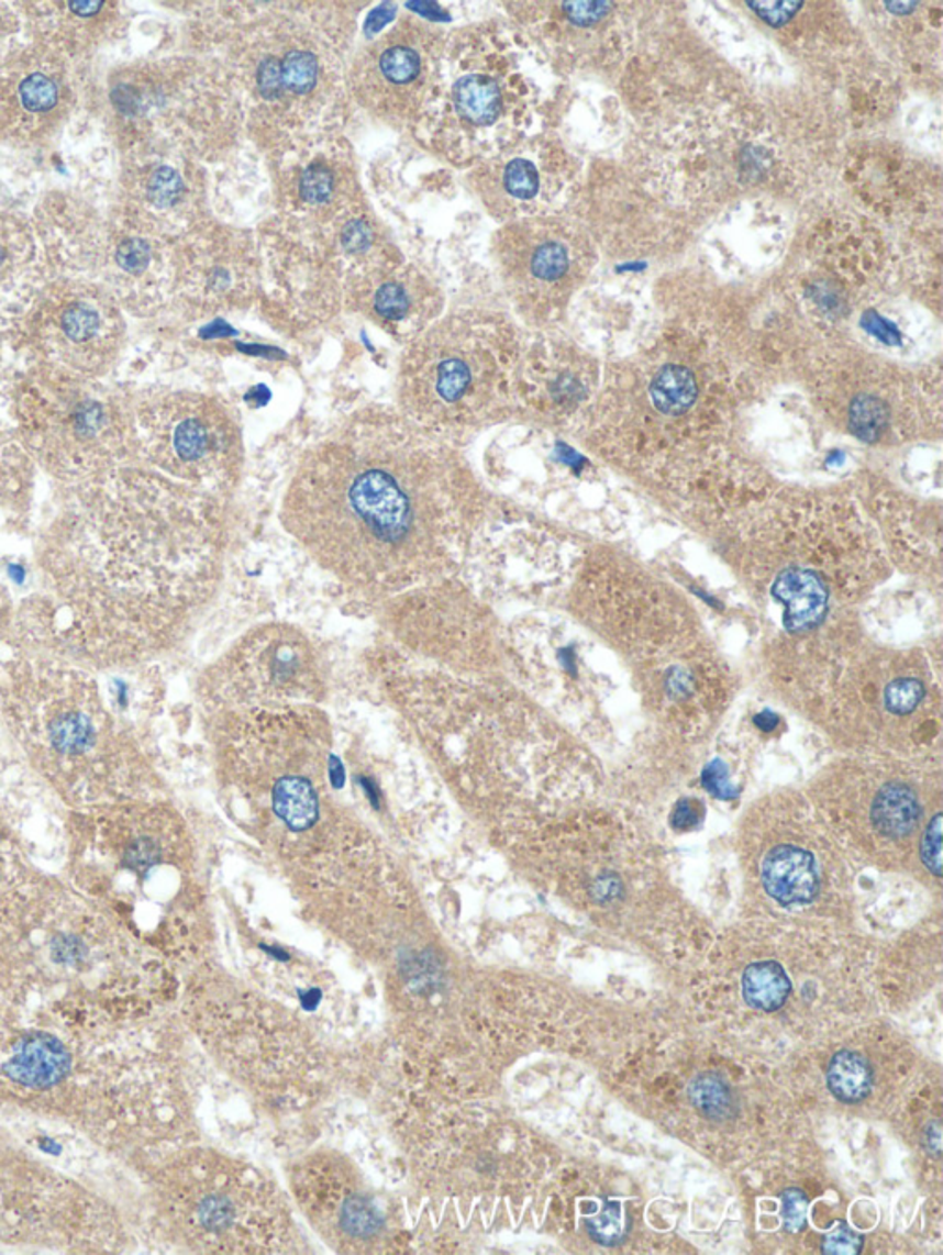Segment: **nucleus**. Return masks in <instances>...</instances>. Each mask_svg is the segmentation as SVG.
<instances>
[{
	"label": "nucleus",
	"mask_w": 943,
	"mask_h": 1255,
	"mask_svg": "<svg viewBox=\"0 0 943 1255\" xmlns=\"http://www.w3.org/2000/svg\"><path fill=\"white\" fill-rule=\"evenodd\" d=\"M282 174L279 201L288 229L329 253L332 266L342 273L358 269L389 247L365 203L354 166L343 152L310 147Z\"/></svg>",
	"instance_id": "12"
},
{
	"label": "nucleus",
	"mask_w": 943,
	"mask_h": 1255,
	"mask_svg": "<svg viewBox=\"0 0 943 1255\" xmlns=\"http://www.w3.org/2000/svg\"><path fill=\"white\" fill-rule=\"evenodd\" d=\"M512 84L500 41L487 29L446 40L437 78L415 127L433 152L455 165L495 157L511 116Z\"/></svg>",
	"instance_id": "10"
},
{
	"label": "nucleus",
	"mask_w": 943,
	"mask_h": 1255,
	"mask_svg": "<svg viewBox=\"0 0 943 1255\" xmlns=\"http://www.w3.org/2000/svg\"><path fill=\"white\" fill-rule=\"evenodd\" d=\"M155 1219L171 1243L201 1254L299 1252L290 1206L264 1173L225 1154L187 1148L155 1173Z\"/></svg>",
	"instance_id": "9"
},
{
	"label": "nucleus",
	"mask_w": 943,
	"mask_h": 1255,
	"mask_svg": "<svg viewBox=\"0 0 943 1255\" xmlns=\"http://www.w3.org/2000/svg\"><path fill=\"white\" fill-rule=\"evenodd\" d=\"M0 708L65 801L87 810L146 799L138 749L80 665L48 654L0 663Z\"/></svg>",
	"instance_id": "7"
},
{
	"label": "nucleus",
	"mask_w": 943,
	"mask_h": 1255,
	"mask_svg": "<svg viewBox=\"0 0 943 1255\" xmlns=\"http://www.w3.org/2000/svg\"><path fill=\"white\" fill-rule=\"evenodd\" d=\"M885 7L892 13H901V15H905V13L912 12V10L918 7V2H887Z\"/></svg>",
	"instance_id": "50"
},
{
	"label": "nucleus",
	"mask_w": 943,
	"mask_h": 1255,
	"mask_svg": "<svg viewBox=\"0 0 943 1255\" xmlns=\"http://www.w3.org/2000/svg\"><path fill=\"white\" fill-rule=\"evenodd\" d=\"M137 457L160 476L223 499L244 471V433L217 398L176 395L144 411Z\"/></svg>",
	"instance_id": "13"
},
{
	"label": "nucleus",
	"mask_w": 943,
	"mask_h": 1255,
	"mask_svg": "<svg viewBox=\"0 0 943 1255\" xmlns=\"http://www.w3.org/2000/svg\"><path fill=\"white\" fill-rule=\"evenodd\" d=\"M4 258H7V251H4V247H2V245H0V266H2V262H4Z\"/></svg>",
	"instance_id": "51"
},
{
	"label": "nucleus",
	"mask_w": 943,
	"mask_h": 1255,
	"mask_svg": "<svg viewBox=\"0 0 943 1255\" xmlns=\"http://www.w3.org/2000/svg\"><path fill=\"white\" fill-rule=\"evenodd\" d=\"M790 990L789 976L779 963H754L743 974V998L757 1011H778L789 1000Z\"/></svg>",
	"instance_id": "24"
},
{
	"label": "nucleus",
	"mask_w": 943,
	"mask_h": 1255,
	"mask_svg": "<svg viewBox=\"0 0 943 1255\" xmlns=\"http://www.w3.org/2000/svg\"><path fill=\"white\" fill-rule=\"evenodd\" d=\"M114 108L122 111L124 114H135L143 108V97L141 92L131 86H120L114 89L113 95Z\"/></svg>",
	"instance_id": "43"
},
{
	"label": "nucleus",
	"mask_w": 943,
	"mask_h": 1255,
	"mask_svg": "<svg viewBox=\"0 0 943 1255\" xmlns=\"http://www.w3.org/2000/svg\"><path fill=\"white\" fill-rule=\"evenodd\" d=\"M193 1028L242 1079L262 1090L307 1091L321 1060L290 1012L229 987L193 996Z\"/></svg>",
	"instance_id": "11"
},
{
	"label": "nucleus",
	"mask_w": 943,
	"mask_h": 1255,
	"mask_svg": "<svg viewBox=\"0 0 943 1255\" xmlns=\"http://www.w3.org/2000/svg\"><path fill=\"white\" fill-rule=\"evenodd\" d=\"M228 548L222 499L146 466L70 485L41 534L24 634L75 665L137 667L181 640Z\"/></svg>",
	"instance_id": "1"
},
{
	"label": "nucleus",
	"mask_w": 943,
	"mask_h": 1255,
	"mask_svg": "<svg viewBox=\"0 0 943 1255\" xmlns=\"http://www.w3.org/2000/svg\"><path fill=\"white\" fill-rule=\"evenodd\" d=\"M291 1189L313 1230L343 1254L400 1250L402 1226L389 1200L365 1182L354 1165L334 1154H313L291 1170Z\"/></svg>",
	"instance_id": "15"
},
{
	"label": "nucleus",
	"mask_w": 943,
	"mask_h": 1255,
	"mask_svg": "<svg viewBox=\"0 0 943 1255\" xmlns=\"http://www.w3.org/2000/svg\"><path fill=\"white\" fill-rule=\"evenodd\" d=\"M863 1235L847 1226L846 1222H839L822 1239V1252L825 1255H858L863 1252Z\"/></svg>",
	"instance_id": "35"
},
{
	"label": "nucleus",
	"mask_w": 943,
	"mask_h": 1255,
	"mask_svg": "<svg viewBox=\"0 0 943 1255\" xmlns=\"http://www.w3.org/2000/svg\"><path fill=\"white\" fill-rule=\"evenodd\" d=\"M492 256L507 293L528 318H541L572 271L563 234L544 221H512L496 232Z\"/></svg>",
	"instance_id": "19"
},
{
	"label": "nucleus",
	"mask_w": 943,
	"mask_h": 1255,
	"mask_svg": "<svg viewBox=\"0 0 943 1255\" xmlns=\"http://www.w3.org/2000/svg\"><path fill=\"white\" fill-rule=\"evenodd\" d=\"M343 300L406 346L443 318L444 310L437 284L391 251L348 273Z\"/></svg>",
	"instance_id": "18"
},
{
	"label": "nucleus",
	"mask_w": 943,
	"mask_h": 1255,
	"mask_svg": "<svg viewBox=\"0 0 943 1255\" xmlns=\"http://www.w3.org/2000/svg\"><path fill=\"white\" fill-rule=\"evenodd\" d=\"M446 35L435 24L403 15L359 48L347 68L348 97L375 119L415 124L437 78Z\"/></svg>",
	"instance_id": "16"
},
{
	"label": "nucleus",
	"mask_w": 943,
	"mask_h": 1255,
	"mask_svg": "<svg viewBox=\"0 0 943 1255\" xmlns=\"http://www.w3.org/2000/svg\"><path fill=\"white\" fill-rule=\"evenodd\" d=\"M0 1018V1104L124 1151L170 1142L187 1088L154 1011L35 1009Z\"/></svg>",
	"instance_id": "3"
},
{
	"label": "nucleus",
	"mask_w": 943,
	"mask_h": 1255,
	"mask_svg": "<svg viewBox=\"0 0 943 1255\" xmlns=\"http://www.w3.org/2000/svg\"><path fill=\"white\" fill-rule=\"evenodd\" d=\"M923 1145L925 1151L932 1154L934 1158H940L942 1154V1123L940 1121H931L923 1131Z\"/></svg>",
	"instance_id": "46"
},
{
	"label": "nucleus",
	"mask_w": 943,
	"mask_h": 1255,
	"mask_svg": "<svg viewBox=\"0 0 943 1255\" xmlns=\"http://www.w3.org/2000/svg\"><path fill=\"white\" fill-rule=\"evenodd\" d=\"M689 1101L706 1120L726 1123L739 1114L737 1097L721 1075L708 1071L691 1080Z\"/></svg>",
	"instance_id": "26"
},
{
	"label": "nucleus",
	"mask_w": 943,
	"mask_h": 1255,
	"mask_svg": "<svg viewBox=\"0 0 943 1255\" xmlns=\"http://www.w3.org/2000/svg\"><path fill=\"white\" fill-rule=\"evenodd\" d=\"M57 326L73 345H87L102 332V313L86 300H76L59 313Z\"/></svg>",
	"instance_id": "28"
},
{
	"label": "nucleus",
	"mask_w": 943,
	"mask_h": 1255,
	"mask_svg": "<svg viewBox=\"0 0 943 1255\" xmlns=\"http://www.w3.org/2000/svg\"><path fill=\"white\" fill-rule=\"evenodd\" d=\"M12 877H15V851L7 847V837H2L0 834V904L13 897V895L8 893L7 889H10L12 893H18L23 889L13 888Z\"/></svg>",
	"instance_id": "41"
},
{
	"label": "nucleus",
	"mask_w": 943,
	"mask_h": 1255,
	"mask_svg": "<svg viewBox=\"0 0 943 1255\" xmlns=\"http://www.w3.org/2000/svg\"><path fill=\"white\" fill-rule=\"evenodd\" d=\"M76 837V882L125 932L163 957L193 956L206 902L187 829L146 799L87 809Z\"/></svg>",
	"instance_id": "5"
},
{
	"label": "nucleus",
	"mask_w": 943,
	"mask_h": 1255,
	"mask_svg": "<svg viewBox=\"0 0 943 1255\" xmlns=\"http://www.w3.org/2000/svg\"><path fill=\"white\" fill-rule=\"evenodd\" d=\"M217 692L245 706L318 698L323 667L312 641L288 624H266L242 637L211 676Z\"/></svg>",
	"instance_id": "17"
},
{
	"label": "nucleus",
	"mask_w": 943,
	"mask_h": 1255,
	"mask_svg": "<svg viewBox=\"0 0 943 1255\" xmlns=\"http://www.w3.org/2000/svg\"><path fill=\"white\" fill-rule=\"evenodd\" d=\"M887 403L872 395H858L850 408V430L861 441H879L883 431L887 430Z\"/></svg>",
	"instance_id": "29"
},
{
	"label": "nucleus",
	"mask_w": 943,
	"mask_h": 1255,
	"mask_svg": "<svg viewBox=\"0 0 943 1255\" xmlns=\"http://www.w3.org/2000/svg\"><path fill=\"white\" fill-rule=\"evenodd\" d=\"M335 4H269L236 23L233 89L251 138L269 152L319 146L348 109L353 19Z\"/></svg>",
	"instance_id": "6"
},
{
	"label": "nucleus",
	"mask_w": 943,
	"mask_h": 1255,
	"mask_svg": "<svg viewBox=\"0 0 943 1255\" xmlns=\"http://www.w3.org/2000/svg\"><path fill=\"white\" fill-rule=\"evenodd\" d=\"M612 2H563V12L569 23L580 29L593 26L601 19L607 18Z\"/></svg>",
	"instance_id": "38"
},
{
	"label": "nucleus",
	"mask_w": 943,
	"mask_h": 1255,
	"mask_svg": "<svg viewBox=\"0 0 943 1255\" xmlns=\"http://www.w3.org/2000/svg\"><path fill=\"white\" fill-rule=\"evenodd\" d=\"M585 1226L596 1243L601 1246H618L629 1233L631 1221L626 1219L621 1202L607 1200L597 1215L585 1219Z\"/></svg>",
	"instance_id": "30"
},
{
	"label": "nucleus",
	"mask_w": 943,
	"mask_h": 1255,
	"mask_svg": "<svg viewBox=\"0 0 943 1255\" xmlns=\"http://www.w3.org/2000/svg\"><path fill=\"white\" fill-rule=\"evenodd\" d=\"M21 102L26 111L32 113H46L56 108L57 87L45 74H32L21 84L19 89Z\"/></svg>",
	"instance_id": "32"
},
{
	"label": "nucleus",
	"mask_w": 943,
	"mask_h": 1255,
	"mask_svg": "<svg viewBox=\"0 0 943 1255\" xmlns=\"http://www.w3.org/2000/svg\"><path fill=\"white\" fill-rule=\"evenodd\" d=\"M69 8L76 15L91 18V15H97V13L102 10L103 2L102 0H89V2H87V0H73V2H69Z\"/></svg>",
	"instance_id": "47"
},
{
	"label": "nucleus",
	"mask_w": 943,
	"mask_h": 1255,
	"mask_svg": "<svg viewBox=\"0 0 943 1255\" xmlns=\"http://www.w3.org/2000/svg\"><path fill=\"white\" fill-rule=\"evenodd\" d=\"M872 823L883 836H909L920 821V804L914 790L905 782H888L872 804Z\"/></svg>",
	"instance_id": "22"
},
{
	"label": "nucleus",
	"mask_w": 943,
	"mask_h": 1255,
	"mask_svg": "<svg viewBox=\"0 0 943 1255\" xmlns=\"http://www.w3.org/2000/svg\"><path fill=\"white\" fill-rule=\"evenodd\" d=\"M146 193H148L149 203L154 204L155 209H174L187 196V182L176 168L159 166L149 176Z\"/></svg>",
	"instance_id": "31"
},
{
	"label": "nucleus",
	"mask_w": 943,
	"mask_h": 1255,
	"mask_svg": "<svg viewBox=\"0 0 943 1255\" xmlns=\"http://www.w3.org/2000/svg\"><path fill=\"white\" fill-rule=\"evenodd\" d=\"M699 821V804H697V801H691V799H683V801H678L677 807H675V810H673V815H670V823H673L675 829H680V831L691 829V826L697 825Z\"/></svg>",
	"instance_id": "42"
},
{
	"label": "nucleus",
	"mask_w": 943,
	"mask_h": 1255,
	"mask_svg": "<svg viewBox=\"0 0 943 1255\" xmlns=\"http://www.w3.org/2000/svg\"><path fill=\"white\" fill-rule=\"evenodd\" d=\"M398 1132L415 1173L448 1193L487 1195L501 1188L506 1131L487 1107L410 1093Z\"/></svg>",
	"instance_id": "14"
},
{
	"label": "nucleus",
	"mask_w": 943,
	"mask_h": 1255,
	"mask_svg": "<svg viewBox=\"0 0 943 1255\" xmlns=\"http://www.w3.org/2000/svg\"><path fill=\"white\" fill-rule=\"evenodd\" d=\"M702 785L706 790L717 799H735L737 798V790L733 788L732 782L728 779V768L721 760H713L708 764L702 774Z\"/></svg>",
	"instance_id": "40"
},
{
	"label": "nucleus",
	"mask_w": 943,
	"mask_h": 1255,
	"mask_svg": "<svg viewBox=\"0 0 943 1255\" xmlns=\"http://www.w3.org/2000/svg\"><path fill=\"white\" fill-rule=\"evenodd\" d=\"M746 7L752 8L765 23L778 29L795 18L798 10L803 7V2H757V0H751V2H746Z\"/></svg>",
	"instance_id": "39"
},
{
	"label": "nucleus",
	"mask_w": 943,
	"mask_h": 1255,
	"mask_svg": "<svg viewBox=\"0 0 943 1255\" xmlns=\"http://www.w3.org/2000/svg\"><path fill=\"white\" fill-rule=\"evenodd\" d=\"M756 725H759L763 731H773L778 725V717L770 713V711H763L762 714L756 717Z\"/></svg>",
	"instance_id": "48"
},
{
	"label": "nucleus",
	"mask_w": 943,
	"mask_h": 1255,
	"mask_svg": "<svg viewBox=\"0 0 943 1255\" xmlns=\"http://www.w3.org/2000/svg\"><path fill=\"white\" fill-rule=\"evenodd\" d=\"M921 862L934 877H942V814L932 818L921 837Z\"/></svg>",
	"instance_id": "36"
},
{
	"label": "nucleus",
	"mask_w": 943,
	"mask_h": 1255,
	"mask_svg": "<svg viewBox=\"0 0 943 1255\" xmlns=\"http://www.w3.org/2000/svg\"><path fill=\"white\" fill-rule=\"evenodd\" d=\"M0 979L23 1007L154 1011L170 974L92 900L26 886L0 904Z\"/></svg>",
	"instance_id": "4"
},
{
	"label": "nucleus",
	"mask_w": 943,
	"mask_h": 1255,
	"mask_svg": "<svg viewBox=\"0 0 943 1255\" xmlns=\"http://www.w3.org/2000/svg\"><path fill=\"white\" fill-rule=\"evenodd\" d=\"M32 458L18 447L0 449V512L21 509L32 490Z\"/></svg>",
	"instance_id": "27"
},
{
	"label": "nucleus",
	"mask_w": 943,
	"mask_h": 1255,
	"mask_svg": "<svg viewBox=\"0 0 943 1255\" xmlns=\"http://www.w3.org/2000/svg\"><path fill=\"white\" fill-rule=\"evenodd\" d=\"M825 1079L831 1093L841 1103L855 1104L869 1096L874 1086V1071L861 1053L842 1049L831 1058Z\"/></svg>",
	"instance_id": "23"
},
{
	"label": "nucleus",
	"mask_w": 943,
	"mask_h": 1255,
	"mask_svg": "<svg viewBox=\"0 0 943 1255\" xmlns=\"http://www.w3.org/2000/svg\"><path fill=\"white\" fill-rule=\"evenodd\" d=\"M807 1210H809V1199L801 1189H785L781 1193V1215L787 1232L800 1233L807 1226Z\"/></svg>",
	"instance_id": "37"
},
{
	"label": "nucleus",
	"mask_w": 943,
	"mask_h": 1255,
	"mask_svg": "<svg viewBox=\"0 0 943 1255\" xmlns=\"http://www.w3.org/2000/svg\"><path fill=\"white\" fill-rule=\"evenodd\" d=\"M487 492L452 438L373 406L302 452L280 523L343 586L391 597L452 577Z\"/></svg>",
	"instance_id": "2"
},
{
	"label": "nucleus",
	"mask_w": 943,
	"mask_h": 1255,
	"mask_svg": "<svg viewBox=\"0 0 943 1255\" xmlns=\"http://www.w3.org/2000/svg\"><path fill=\"white\" fill-rule=\"evenodd\" d=\"M699 397V387L688 367L665 365L659 368L651 384V398L654 408L667 417H680L694 408Z\"/></svg>",
	"instance_id": "25"
},
{
	"label": "nucleus",
	"mask_w": 943,
	"mask_h": 1255,
	"mask_svg": "<svg viewBox=\"0 0 943 1255\" xmlns=\"http://www.w3.org/2000/svg\"><path fill=\"white\" fill-rule=\"evenodd\" d=\"M117 264L125 273L141 277L148 271L149 264H152V247L143 238L124 240L117 251Z\"/></svg>",
	"instance_id": "34"
},
{
	"label": "nucleus",
	"mask_w": 943,
	"mask_h": 1255,
	"mask_svg": "<svg viewBox=\"0 0 943 1255\" xmlns=\"http://www.w3.org/2000/svg\"><path fill=\"white\" fill-rule=\"evenodd\" d=\"M763 888L781 906L813 902L820 891V875L813 854L795 845H779L762 864Z\"/></svg>",
	"instance_id": "20"
},
{
	"label": "nucleus",
	"mask_w": 943,
	"mask_h": 1255,
	"mask_svg": "<svg viewBox=\"0 0 943 1255\" xmlns=\"http://www.w3.org/2000/svg\"><path fill=\"white\" fill-rule=\"evenodd\" d=\"M621 893V882L614 875H604V877L597 878L593 884V897L601 902L612 900Z\"/></svg>",
	"instance_id": "45"
},
{
	"label": "nucleus",
	"mask_w": 943,
	"mask_h": 1255,
	"mask_svg": "<svg viewBox=\"0 0 943 1255\" xmlns=\"http://www.w3.org/2000/svg\"><path fill=\"white\" fill-rule=\"evenodd\" d=\"M925 696V687L920 679H894L885 689V706L894 714H910L920 706Z\"/></svg>",
	"instance_id": "33"
},
{
	"label": "nucleus",
	"mask_w": 943,
	"mask_h": 1255,
	"mask_svg": "<svg viewBox=\"0 0 943 1255\" xmlns=\"http://www.w3.org/2000/svg\"><path fill=\"white\" fill-rule=\"evenodd\" d=\"M8 622H10V602L7 593L0 589V632L7 630Z\"/></svg>",
	"instance_id": "49"
},
{
	"label": "nucleus",
	"mask_w": 943,
	"mask_h": 1255,
	"mask_svg": "<svg viewBox=\"0 0 943 1255\" xmlns=\"http://www.w3.org/2000/svg\"><path fill=\"white\" fill-rule=\"evenodd\" d=\"M864 326L872 332V334L879 335L883 341H887L890 345L899 343L898 330L894 329L892 324L885 323L881 318H877L875 313H868L864 318Z\"/></svg>",
	"instance_id": "44"
},
{
	"label": "nucleus",
	"mask_w": 943,
	"mask_h": 1255,
	"mask_svg": "<svg viewBox=\"0 0 943 1255\" xmlns=\"http://www.w3.org/2000/svg\"><path fill=\"white\" fill-rule=\"evenodd\" d=\"M773 595L785 606L784 624L792 634L813 630L828 613L830 593L817 573L787 569L776 578Z\"/></svg>",
	"instance_id": "21"
},
{
	"label": "nucleus",
	"mask_w": 943,
	"mask_h": 1255,
	"mask_svg": "<svg viewBox=\"0 0 943 1255\" xmlns=\"http://www.w3.org/2000/svg\"><path fill=\"white\" fill-rule=\"evenodd\" d=\"M520 343L501 313L461 310L443 315L406 346L398 370V411L455 436L506 417L517 389Z\"/></svg>",
	"instance_id": "8"
}]
</instances>
